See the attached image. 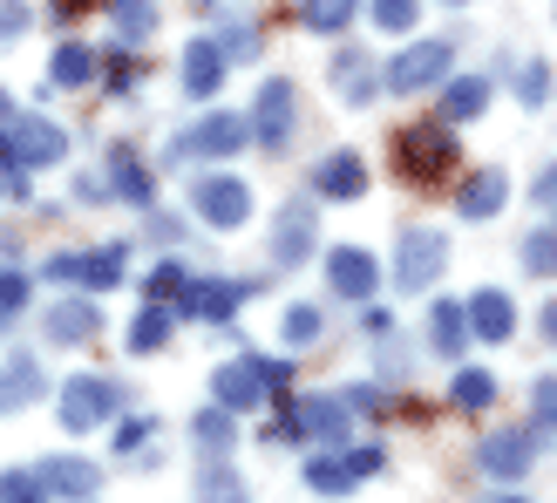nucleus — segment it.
Masks as SVG:
<instances>
[{"label": "nucleus", "mask_w": 557, "mask_h": 503, "mask_svg": "<svg viewBox=\"0 0 557 503\" xmlns=\"http://www.w3.org/2000/svg\"><path fill=\"white\" fill-rule=\"evenodd\" d=\"M456 163H462V144H456L449 116H429V123H401V130H395V171H401L414 191L449 184Z\"/></svg>", "instance_id": "nucleus-1"}, {"label": "nucleus", "mask_w": 557, "mask_h": 503, "mask_svg": "<svg viewBox=\"0 0 557 503\" xmlns=\"http://www.w3.org/2000/svg\"><path fill=\"white\" fill-rule=\"evenodd\" d=\"M69 157V130H54L48 116H8L0 123V163H8V184L27 191V171H48V163Z\"/></svg>", "instance_id": "nucleus-2"}, {"label": "nucleus", "mask_w": 557, "mask_h": 503, "mask_svg": "<svg viewBox=\"0 0 557 503\" xmlns=\"http://www.w3.org/2000/svg\"><path fill=\"white\" fill-rule=\"evenodd\" d=\"M123 408H129V395L109 375H69L62 381V429L69 435H89V429H109V422H123Z\"/></svg>", "instance_id": "nucleus-3"}, {"label": "nucleus", "mask_w": 557, "mask_h": 503, "mask_svg": "<svg viewBox=\"0 0 557 503\" xmlns=\"http://www.w3.org/2000/svg\"><path fill=\"white\" fill-rule=\"evenodd\" d=\"M347 422H354V402H347V395H306V402L286 395V415H278L265 435H272V442L299 435V442H320V450H333V442H347Z\"/></svg>", "instance_id": "nucleus-4"}, {"label": "nucleus", "mask_w": 557, "mask_h": 503, "mask_svg": "<svg viewBox=\"0 0 557 503\" xmlns=\"http://www.w3.org/2000/svg\"><path fill=\"white\" fill-rule=\"evenodd\" d=\"M449 69H456V48L442 35H422V41H408L395 62L381 69V82H387V96H414V89H435Z\"/></svg>", "instance_id": "nucleus-5"}, {"label": "nucleus", "mask_w": 557, "mask_h": 503, "mask_svg": "<svg viewBox=\"0 0 557 503\" xmlns=\"http://www.w3.org/2000/svg\"><path fill=\"white\" fill-rule=\"evenodd\" d=\"M190 211H198L205 225H218V232H238L245 218H252V184L232 177V171H205L190 184Z\"/></svg>", "instance_id": "nucleus-6"}, {"label": "nucleus", "mask_w": 557, "mask_h": 503, "mask_svg": "<svg viewBox=\"0 0 557 503\" xmlns=\"http://www.w3.org/2000/svg\"><path fill=\"white\" fill-rule=\"evenodd\" d=\"M449 272V238L442 232H401V245H395V286L401 293H429L435 279Z\"/></svg>", "instance_id": "nucleus-7"}, {"label": "nucleus", "mask_w": 557, "mask_h": 503, "mask_svg": "<svg viewBox=\"0 0 557 503\" xmlns=\"http://www.w3.org/2000/svg\"><path fill=\"white\" fill-rule=\"evenodd\" d=\"M537 429H490L483 442H476V469L483 477H496V483H517V477H531V463H537Z\"/></svg>", "instance_id": "nucleus-8"}, {"label": "nucleus", "mask_w": 557, "mask_h": 503, "mask_svg": "<svg viewBox=\"0 0 557 503\" xmlns=\"http://www.w3.org/2000/svg\"><path fill=\"white\" fill-rule=\"evenodd\" d=\"M293 109H299V89H293L286 75H265V89L252 96V144H259V150H286Z\"/></svg>", "instance_id": "nucleus-9"}, {"label": "nucleus", "mask_w": 557, "mask_h": 503, "mask_svg": "<svg viewBox=\"0 0 557 503\" xmlns=\"http://www.w3.org/2000/svg\"><path fill=\"white\" fill-rule=\"evenodd\" d=\"M326 286L341 293V299H354V306H368V299L381 293L374 252H368V245H333V252H326Z\"/></svg>", "instance_id": "nucleus-10"}, {"label": "nucleus", "mask_w": 557, "mask_h": 503, "mask_svg": "<svg viewBox=\"0 0 557 503\" xmlns=\"http://www.w3.org/2000/svg\"><path fill=\"white\" fill-rule=\"evenodd\" d=\"M252 293H259V286H245V279H190V286H184V320H198V327H225Z\"/></svg>", "instance_id": "nucleus-11"}, {"label": "nucleus", "mask_w": 557, "mask_h": 503, "mask_svg": "<svg viewBox=\"0 0 557 503\" xmlns=\"http://www.w3.org/2000/svg\"><path fill=\"white\" fill-rule=\"evenodd\" d=\"M41 333L54 347H89L96 333H102V306L89 293H69V299H54L48 314H41Z\"/></svg>", "instance_id": "nucleus-12"}, {"label": "nucleus", "mask_w": 557, "mask_h": 503, "mask_svg": "<svg viewBox=\"0 0 557 503\" xmlns=\"http://www.w3.org/2000/svg\"><path fill=\"white\" fill-rule=\"evenodd\" d=\"M48 279H75L82 293H109L123 279V245H102V252H62L48 259Z\"/></svg>", "instance_id": "nucleus-13"}, {"label": "nucleus", "mask_w": 557, "mask_h": 503, "mask_svg": "<svg viewBox=\"0 0 557 503\" xmlns=\"http://www.w3.org/2000/svg\"><path fill=\"white\" fill-rule=\"evenodd\" d=\"M306 184H313V198L347 205V198H360V191H368V157H360V150H326Z\"/></svg>", "instance_id": "nucleus-14"}, {"label": "nucleus", "mask_w": 557, "mask_h": 503, "mask_svg": "<svg viewBox=\"0 0 557 503\" xmlns=\"http://www.w3.org/2000/svg\"><path fill=\"white\" fill-rule=\"evenodd\" d=\"M313 238H320L313 198H293L286 211H278V225H272V266H299L306 252H313Z\"/></svg>", "instance_id": "nucleus-15"}, {"label": "nucleus", "mask_w": 557, "mask_h": 503, "mask_svg": "<svg viewBox=\"0 0 557 503\" xmlns=\"http://www.w3.org/2000/svg\"><path fill=\"white\" fill-rule=\"evenodd\" d=\"M245 144H252V116H225V109H211V116L198 123V136L177 144V157H238Z\"/></svg>", "instance_id": "nucleus-16"}, {"label": "nucleus", "mask_w": 557, "mask_h": 503, "mask_svg": "<svg viewBox=\"0 0 557 503\" xmlns=\"http://www.w3.org/2000/svg\"><path fill=\"white\" fill-rule=\"evenodd\" d=\"M211 402H225L232 415H252L259 402H272V388L259 381V368H252V354H238V360H225V368L211 375Z\"/></svg>", "instance_id": "nucleus-17"}, {"label": "nucleus", "mask_w": 557, "mask_h": 503, "mask_svg": "<svg viewBox=\"0 0 557 503\" xmlns=\"http://www.w3.org/2000/svg\"><path fill=\"white\" fill-rule=\"evenodd\" d=\"M333 89H341V102L368 109V102L387 89V82H381V69H374L368 48H341V54H333Z\"/></svg>", "instance_id": "nucleus-18"}, {"label": "nucleus", "mask_w": 557, "mask_h": 503, "mask_svg": "<svg viewBox=\"0 0 557 503\" xmlns=\"http://www.w3.org/2000/svg\"><path fill=\"white\" fill-rule=\"evenodd\" d=\"M469 333H476L483 347H504L510 333H517V306H510V293H496V286H476V293H469Z\"/></svg>", "instance_id": "nucleus-19"}, {"label": "nucleus", "mask_w": 557, "mask_h": 503, "mask_svg": "<svg viewBox=\"0 0 557 503\" xmlns=\"http://www.w3.org/2000/svg\"><path fill=\"white\" fill-rule=\"evenodd\" d=\"M469 341H476V333H469V299H435L429 306V347L442 360H462Z\"/></svg>", "instance_id": "nucleus-20"}, {"label": "nucleus", "mask_w": 557, "mask_h": 503, "mask_svg": "<svg viewBox=\"0 0 557 503\" xmlns=\"http://www.w3.org/2000/svg\"><path fill=\"white\" fill-rule=\"evenodd\" d=\"M109 191H116L123 205H136V211H150V205H157V177L144 171V157H136L129 144L109 150Z\"/></svg>", "instance_id": "nucleus-21"}, {"label": "nucleus", "mask_w": 557, "mask_h": 503, "mask_svg": "<svg viewBox=\"0 0 557 503\" xmlns=\"http://www.w3.org/2000/svg\"><path fill=\"white\" fill-rule=\"evenodd\" d=\"M41 395H48L41 360L27 354V347H14V354H8V375H0V415H14V408H27V402H41Z\"/></svg>", "instance_id": "nucleus-22"}, {"label": "nucleus", "mask_w": 557, "mask_h": 503, "mask_svg": "<svg viewBox=\"0 0 557 503\" xmlns=\"http://www.w3.org/2000/svg\"><path fill=\"white\" fill-rule=\"evenodd\" d=\"M225 48H218V41H190L184 48V96L190 102H205V96H218V82H225Z\"/></svg>", "instance_id": "nucleus-23"}, {"label": "nucleus", "mask_w": 557, "mask_h": 503, "mask_svg": "<svg viewBox=\"0 0 557 503\" xmlns=\"http://www.w3.org/2000/svg\"><path fill=\"white\" fill-rule=\"evenodd\" d=\"M504 205H510V177H504V171H476V177H469V184L456 191V211L469 218V225H483V218H496Z\"/></svg>", "instance_id": "nucleus-24"}, {"label": "nucleus", "mask_w": 557, "mask_h": 503, "mask_svg": "<svg viewBox=\"0 0 557 503\" xmlns=\"http://www.w3.org/2000/svg\"><path fill=\"white\" fill-rule=\"evenodd\" d=\"M41 477L54 483V496H75V503H89L102 490V469L89 456H41Z\"/></svg>", "instance_id": "nucleus-25"}, {"label": "nucleus", "mask_w": 557, "mask_h": 503, "mask_svg": "<svg viewBox=\"0 0 557 503\" xmlns=\"http://www.w3.org/2000/svg\"><path fill=\"white\" fill-rule=\"evenodd\" d=\"M171 333H177V314L163 299H144V306H136V320H129V354H163V347H171Z\"/></svg>", "instance_id": "nucleus-26"}, {"label": "nucleus", "mask_w": 557, "mask_h": 503, "mask_svg": "<svg viewBox=\"0 0 557 503\" xmlns=\"http://www.w3.org/2000/svg\"><path fill=\"white\" fill-rule=\"evenodd\" d=\"M96 69H102V54L89 41H62V48H54V62H48V82H54V89H89Z\"/></svg>", "instance_id": "nucleus-27"}, {"label": "nucleus", "mask_w": 557, "mask_h": 503, "mask_svg": "<svg viewBox=\"0 0 557 503\" xmlns=\"http://www.w3.org/2000/svg\"><path fill=\"white\" fill-rule=\"evenodd\" d=\"M190 442H198V450H211V456H232V442H238V415H232L225 402L198 408V415H190Z\"/></svg>", "instance_id": "nucleus-28"}, {"label": "nucleus", "mask_w": 557, "mask_h": 503, "mask_svg": "<svg viewBox=\"0 0 557 503\" xmlns=\"http://www.w3.org/2000/svg\"><path fill=\"white\" fill-rule=\"evenodd\" d=\"M360 477H354V463H347V450L333 442L326 456H306V490H320V496H347Z\"/></svg>", "instance_id": "nucleus-29"}, {"label": "nucleus", "mask_w": 557, "mask_h": 503, "mask_svg": "<svg viewBox=\"0 0 557 503\" xmlns=\"http://www.w3.org/2000/svg\"><path fill=\"white\" fill-rule=\"evenodd\" d=\"M198 503H252V490H245V477L225 456H205L198 463Z\"/></svg>", "instance_id": "nucleus-30"}, {"label": "nucleus", "mask_w": 557, "mask_h": 503, "mask_svg": "<svg viewBox=\"0 0 557 503\" xmlns=\"http://www.w3.org/2000/svg\"><path fill=\"white\" fill-rule=\"evenodd\" d=\"M483 109H490V82L483 75H456L449 89H442V116L449 123H476Z\"/></svg>", "instance_id": "nucleus-31"}, {"label": "nucleus", "mask_w": 557, "mask_h": 503, "mask_svg": "<svg viewBox=\"0 0 557 503\" xmlns=\"http://www.w3.org/2000/svg\"><path fill=\"white\" fill-rule=\"evenodd\" d=\"M360 21V0H299V27H313V35H347Z\"/></svg>", "instance_id": "nucleus-32"}, {"label": "nucleus", "mask_w": 557, "mask_h": 503, "mask_svg": "<svg viewBox=\"0 0 557 503\" xmlns=\"http://www.w3.org/2000/svg\"><path fill=\"white\" fill-rule=\"evenodd\" d=\"M109 21H116V41L136 48L157 35V0H109Z\"/></svg>", "instance_id": "nucleus-33"}, {"label": "nucleus", "mask_w": 557, "mask_h": 503, "mask_svg": "<svg viewBox=\"0 0 557 503\" xmlns=\"http://www.w3.org/2000/svg\"><path fill=\"white\" fill-rule=\"evenodd\" d=\"M449 402H456L462 415H483V408L496 402V375H490V368H456V381H449Z\"/></svg>", "instance_id": "nucleus-34"}, {"label": "nucleus", "mask_w": 557, "mask_h": 503, "mask_svg": "<svg viewBox=\"0 0 557 503\" xmlns=\"http://www.w3.org/2000/svg\"><path fill=\"white\" fill-rule=\"evenodd\" d=\"M150 442H157V415H123V422H116V456H123V463H144V469H150V463H157Z\"/></svg>", "instance_id": "nucleus-35"}, {"label": "nucleus", "mask_w": 557, "mask_h": 503, "mask_svg": "<svg viewBox=\"0 0 557 503\" xmlns=\"http://www.w3.org/2000/svg\"><path fill=\"white\" fill-rule=\"evenodd\" d=\"M517 259H523V272H531V279H550V272H557V225H537V232H523Z\"/></svg>", "instance_id": "nucleus-36"}, {"label": "nucleus", "mask_w": 557, "mask_h": 503, "mask_svg": "<svg viewBox=\"0 0 557 503\" xmlns=\"http://www.w3.org/2000/svg\"><path fill=\"white\" fill-rule=\"evenodd\" d=\"M0 503H54V483L41 469H8L0 477Z\"/></svg>", "instance_id": "nucleus-37"}, {"label": "nucleus", "mask_w": 557, "mask_h": 503, "mask_svg": "<svg viewBox=\"0 0 557 503\" xmlns=\"http://www.w3.org/2000/svg\"><path fill=\"white\" fill-rule=\"evenodd\" d=\"M368 14L381 35H414V21H422V0H368Z\"/></svg>", "instance_id": "nucleus-38"}, {"label": "nucleus", "mask_w": 557, "mask_h": 503, "mask_svg": "<svg viewBox=\"0 0 557 503\" xmlns=\"http://www.w3.org/2000/svg\"><path fill=\"white\" fill-rule=\"evenodd\" d=\"M531 429L557 442V375H537V388H531Z\"/></svg>", "instance_id": "nucleus-39"}, {"label": "nucleus", "mask_w": 557, "mask_h": 503, "mask_svg": "<svg viewBox=\"0 0 557 503\" xmlns=\"http://www.w3.org/2000/svg\"><path fill=\"white\" fill-rule=\"evenodd\" d=\"M320 306H286V320H278V333H286V347H313L320 341Z\"/></svg>", "instance_id": "nucleus-40"}, {"label": "nucleus", "mask_w": 557, "mask_h": 503, "mask_svg": "<svg viewBox=\"0 0 557 503\" xmlns=\"http://www.w3.org/2000/svg\"><path fill=\"white\" fill-rule=\"evenodd\" d=\"M184 286H190V272H184L177 259H163V266H157V272L144 279V299H163V306H171V299H177Z\"/></svg>", "instance_id": "nucleus-41"}, {"label": "nucleus", "mask_w": 557, "mask_h": 503, "mask_svg": "<svg viewBox=\"0 0 557 503\" xmlns=\"http://www.w3.org/2000/svg\"><path fill=\"white\" fill-rule=\"evenodd\" d=\"M218 48H225V62H252V54H259V27L252 21H232L225 35H218Z\"/></svg>", "instance_id": "nucleus-42"}, {"label": "nucleus", "mask_w": 557, "mask_h": 503, "mask_svg": "<svg viewBox=\"0 0 557 503\" xmlns=\"http://www.w3.org/2000/svg\"><path fill=\"white\" fill-rule=\"evenodd\" d=\"M544 96H550V62H523V75H517V102L537 109Z\"/></svg>", "instance_id": "nucleus-43"}, {"label": "nucleus", "mask_w": 557, "mask_h": 503, "mask_svg": "<svg viewBox=\"0 0 557 503\" xmlns=\"http://www.w3.org/2000/svg\"><path fill=\"white\" fill-rule=\"evenodd\" d=\"M341 450H347V463H354V477H381V469H387V450H381V442H341Z\"/></svg>", "instance_id": "nucleus-44"}, {"label": "nucleus", "mask_w": 557, "mask_h": 503, "mask_svg": "<svg viewBox=\"0 0 557 503\" xmlns=\"http://www.w3.org/2000/svg\"><path fill=\"white\" fill-rule=\"evenodd\" d=\"M252 368H259V381L272 388V395H278V402H286V395H293V360H265V354H252Z\"/></svg>", "instance_id": "nucleus-45"}, {"label": "nucleus", "mask_w": 557, "mask_h": 503, "mask_svg": "<svg viewBox=\"0 0 557 503\" xmlns=\"http://www.w3.org/2000/svg\"><path fill=\"white\" fill-rule=\"evenodd\" d=\"M27 293H35V279H27V272H14V266H0V306H8V314H21V306H27Z\"/></svg>", "instance_id": "nucleus-46"}, {"label": "nucleus", "mask_w": 557, "mask_h": 503, "mask_svg": "<svg viewBox=\"0 0 557 503\" xmlns=\"http://www.w3.org/2000/svg\"><path fill=\"white\" fill-rule=\"evenodd\" d=\"M27 21H35V14H27L21 0H0V41H21V35H27Z\"/></svg>", "instance_id": "nucleus-47"}, {"label": "nucleus", "mask_w": 557, "mask_h": 503, "mask_svg": "<svg viewBox=\"0 0 557 503\" xmlns=\"http://www.w3.org/2000/svg\"><path fill=\"white\" fill-rule=\"evenodd\" d=\"M109 198H116V191H109V177H89V171L75 177V205H109Z\"/></svg>", "instance_id": "nucleus-48"}, {"label": "nucleus", "mask_w": 557, "mask_h": 503, "mask_svg": "<svg viewBox=\"0 0 557 503\" xmlns=\"http://www.w3.org/2000/svg\"><path fill=\"white\" fill-rule=\"evenodd\" d=\"M531 205H544V211H557V163H550V171L531 184Z\"/></svg>", "instance_id": "nucleus-49"}, {"label": "nucleus", "mask_w": 557, "mask_h": 503, "mask_svg": "<svg viewBox=\"0 0 557 503\" xmlns=\"http://www.w3.org/2000/svg\"><path fill=\"white\" fill-rule=\"evenodd\" d=\"M109 69H116V75H109V89H129V82H136V75H129V54H123V48L109 54Z\"/></svg>", "instance_id": "nucleus-50"}, {"label": "nucleus", "mask_w": 557, "mask_h": 503, "mask_svg": "<svg viewBox=\"0 0 557 503\" xmlns=\"http://www.w3.org/2000/svg\"><path fill=\"white\" fill-rule=\"evenodd\" d=\"M537 327H544V341L557 347V299H544V314H537Z\"/></svg>", "instance_id": "nucleus-51"}, {"label": "nucleus", "mask_w": 557, "mask_h": 503, "mask_svg": "<svg viewBox=\"0 0 557 503\" xmlns=\"http://www.w3.org/2000/svg\"><path fill=\"white\" fill-rule=\"evenodd\" d=\"M496 503H523V496H496Z\"/></svg>", "instance_id": "nucleus-52"}, {"label": "nucleus", "mask_w": 557, "mask_h": 503, "mask_svg": "<svg viewBox=\"0 0 557 503\" xmlns=\"http://www.w3.org/2000/svg\"><path fill=\"white\" fill-rule=\"evenodd\" d=\"M449 8H469V0H449Z\"/></svg>", "instance_id": "nucleus-53"}, {"label": "nucleus", "mask_w": 557, "mask_h": 503, "mask_svg": "<svg viewBox=\"0 0 557 503\" xmlns=\"http://www.w3.org/2000/svg\"><path fill=\"white\" fill-rule=\"evenodd\" d=\"M89 503H96V496H89Z\"/></svg>", "instance_id": "nucleus-54"}]
</instances>
